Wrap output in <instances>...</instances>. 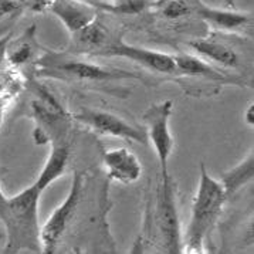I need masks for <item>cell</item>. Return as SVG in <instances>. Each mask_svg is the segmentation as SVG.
Here are the masks:
<instances>
[{
  "mask_svg": "<svg viewBox=\"0 0 254 254\" xmlns=\"http://www.w3.org/2000/svg\"><path fill=\"white\" fill-rule=\"evenodd\" d=\"M41 192L36 183L11 197L0 189V222L6 230L4 253H19L21 250L43 253L39 226Z\"/></svg>",
  "mask_w": 254,
  "mask_h": 254,
  "instance_id": "obj_1",
  "label": "cell"
},
{
  "mask_svg": "<svg viewBox=\"0 0 254 254\" xmlns=\"http://www.w3.org/2000/svg\"><path fill=\"white\" fill-rule=\"evenodd\" d=\"M226 200L227 196L224 193L222 183L212 178L202 163L200 178L193 197L190 222L188 226L185 244H182V252L185 253L203 252L204 242L222 213Z\"/></svg>",
  "mask_w": 254,
  "mask_h": 254,
  "instance_id": "obj_2",
  "label": "cell"
},
{
  "mask_svg": "<svg viewBox=\"0 0 254 254\" xmlns=\"http://www.w3.org/2000/svg\"><path fill=\"white\" fill-rule=\"evenodd\" d=\"M39 65L41 70L39 75L59 78L65 81L75 82H100V81H115L124 78H136L135 74L124 71L120 68H108L94 63L81 60H68L61 57L56 53L46 54Z\"/></svg>",
  "mask_w": 254,
  "mask_h": 254,
  "instance_id": "obj_3",
  "label": "cell"
},
{
  "mask_svg": "<svg viewBox=\"0 0 254 254\" xmlns=\"http://www.w3.org/2000/svg\"><path fill=\"white\" fill-rule=\"evenodd\" d=\"M173 112V102L166 100L155 102L143 112V124L148 142L151 141L153 151L159 161L161 181H168L171 176L168 172L169 159L173 152V135L171 131V117Z\"/></svg>",
  "mask_w": 254,
  "mask_h": 254,
  "instance_id": "obj_4",
  "label": "cell"
},
{
  "mask_svg": "<svg viewBox=\"0 0 254 254\" xmlns=\"http://www.w3.org/2000/svg\"><path fill=\"white\" fill-rule=\"evenodd\" d=\"M82 197V175L74 173L71 189L59 207L51 213L49 220L41 227L40 239L43 253H54L60 244V240L71 224Z\"/></svg>",
  "mask_w": 254,
  "mask_h": 254,
  "instance_id": "obj_5",
  "label": "cell"
},
{
  "mask_svg": "<svg viewBox=\"0 0 254 254\" xmlns=\"http://www.w3.org/2000/svg\"><path fill=\"white\" fill-rule=\"evenodd\" d=\"M155 220L162 239L163 247L168 250V253H181L182 233H181V223L178 216L172 178H169L168 181H161L158 190Z\"/></svg>",
  "mask_w": 254,
  "mask_h": 254,
  "instance_id": "obj_6",
  "label": "cell"
},
{
  "mask_svg": "<svg viewBox=\"0 0 254 254\" xmlns=\"http://www.w3.org/2000/svg\"><path fill=\"white\" fill-rule=\"evenodd\" d=\"M74 118L84 124L85 127H88L94 132L148 145L145 129L125 121L117 114L95 108H81L80 111L74 114Z\"/></svg>",
  "mask_w": 254,
  "mask_h": 254,
  "instance_id": "obj_7",
  "label": "cell"
},
{
  "mask_svg": "<svg viewBox=\"0 0 254 254\" xmlns=\"http://www.w3.org/2000/svg\"><path fill=\"white\" fill-rule=\"evenodd\" d=\"M100 57H122L127 60L139 64L143 68H148L151 71L161 72V74H173L176 72V65L173 56L161 53V51L149 50L131 46L128 43L120 39H114L107 49L98 54Z\"/></svg>",
  "mask_w": 254,
  "mask_h": 254,
  "instance_id": "obj_8",
  "label": "cell"
},
{
  "mask_svg": "<svg viewBox=\"0 0 254 254\" xmlns=\"http://www.w3.org/2000/svg\"><path fill=\"white\" fill-rule=\"evenodd\" d=\"M104 166L112 181L122 185L136 182L142 175L139 159L125 148H115L104 152Z\"/></svg>",
  "mask_w": 254,
  "mask_h": 254,
  "instance_id": "obj_9",
  "label": "cell"
},
{
  "mask_svg": "<svg viewBox=\"0 0 254 254\" xmlns=\"http://www.w3.org/2000/svg\"><path fill=\"white\" fill-rule=\"evenodd\" d=\"M49 7L71 34L97 19L91 4L80 0H53Z\"/></svg>",
  "mask_w": 254,
  "mask_h": 254,
  "instance_id": "obj_10",
  "label": "cell"
},
{
  "mask_svg": "<svg viewBox=\"0 0 254 254\" xmlns=\"http://www.w3.org/2000/svg\"><path fill=\"white\" fill-rule=\"evenodd\" d=\"M112 40L114 39L110 30L98 19H95L85 27H82L81 30L72 34L71 46L72 50L77 53L98 56L104 49L110 46Z\"/></svg>",
  "mask_w": 254,
  "mask_h": 254,
  "instance_id": "obj_11",
  "label": "cell"
},
{
  "mask_svg": "<svg viewBox=\"0 0 254 254\" xmlns=\"http://www.w3.org/2000/svg\"><path fill=\"white\" fill-rule=\"evenodd\" d=\"M188 44L196 53V56L202 57L203 60L213 61L226 68H236L239 65L237 53L223 43H219L216 40L194 39L189 41Z\"/></svg>",
  "mask_w": 254,
  "mask_h": 254,
  "instance_id": "obj_12",
  "label": "cell"
},
{
  "mask_svg": "<svg viewBox=\"0 0 254 254\" xmlns=\"http://www.w3.org/2000/svg\"><path fill=\"white\" fill-rule=\"evenodd\" d=\"M68 159H70L68 145L64 142H53L47 162L41 169L40 175L34 183L40 188L41 190L47 189L51 183L64 175L65 169H67Z\"/></svg>",
  "mask_w": 254,
  "mask_h": 254,
  "instance_id": "obj_13",
  "label": "cell"
},
{
  "mask_svg": "<svg viewBox=\"0 0 254 254\" xmlns=\"http://www.w3.org/2000/svg\"><path fill=\"white\" fill-rule=\"evenodd\" d=\"M196 13L203 19L204 21L210 23L212 26L220 29V30H239L244 26H247L252 17L247 13H237V11L217 10L200 4Z\"/></svg>",
  "mask_w": 254,
  "mask_h": 254,
  "instance_id": "obj_14",
  "label": "cell"
},
{
  "mask_svg": "<svg viewBox=\"0 0 254 254\" xmlns=\"http://www.w3.org/2000/svg\"><path fill=\"white\" fill-rule=\"evenodd\" d=\"M254 172V158L253 151L249 152V155L244 158L240 163H237L230 171L222 175V186L224 189V193L229 197H232L237 193L243 186L253 179Z\"/></svg>",
  "mask_w": 254,
  "mask_h": 254,
  "instance_id": "obj_15",
  "label": "cell"
},
{
  "mask_svg": "<svg viewBox=\"0 0 254 254\" xmlns=\"http://www.w3.org/2000/svg\"><path fill=\"white\" fill-rule=\"evenodd\" d=\"M176 72L189 75V77H206L207 80L219 81L223 78V74L217 70L212 68L206 60L200 59L199 56H190V54H179L173 56Z\"/></svg>",
  "mask_w": 254,
  "mask_h": 254,
  "instance_id": "obj_16",
  "label": "cell"
},
{
  "mask_svg": "<svg viewBox=\"0 0 254 254\" xmlns=\"http://www.w3.org/2000/svg\"><path fill=\"white\" fill-rule=\"evenodd\" d=\"M31 43H33V36L23 34L19 40L13 41L11 44H7L6 53H7L9 61L13 65H20V64H24L30 60L33 53H34Z\"/></svg>",
  "mask_w": 254,
  "mask_h": 254,
  "instance_id": "obj_17",
  "label": "cell"
},
{
  "mask_svg": "<svg viewBox=\"0 0 254 254\" xmlns=\"http://www.w3.org/2000/svg\"><path fill=\"white\" fill-rule=\"evenodd\" d=\"M156 6L163 17L169 19V20L182 19L193 11L192 10L193 6H190L189 3H186L183 0H161L159 3H156Z\"/></svg>",
  "mask_w": 254,
  "mask_h": 254,
  "instance_id": "obj_18",
  "label": "cell"
},
{
  "mask_svg": "<svg viewBox=\"0 0 254 254\" xmlns=\"http://www.w3.org/2000/svg\"><path fill=\"white\" fill-rule=\"evenodd\" d=\"M246 122H247V125H250V127H253L254 125V105L253 102L249 105V108H247V111H246Z\"/></svg>",
  "mask_w": 254,
  "mask_h": 254,
  "instance_id": "obj_19",
  "label": "cell"
},
{
  "mask_svg": "<svg viewBox=\"0 0 254 254\" xmlns=\"http://www.w3.org/2000/svg\"><path fill=\"white\" fill-rule=\"evenodd\" d=\"M9 39H10V37H4V39H0V59H1V57H3V54L6 53L7 44H9Z\"/></svg>",
  "mask_w": 254,
  "mask_h": 254,
  "instance_id": "obj_20",
  "label": "cell"
},
{
  "mask_svg": "<svg viewBox=\"0 0 254 254\" xmlns=\"http://www.w3.org/2000/svg\"><path fill=\"white\" fill-rule=\"evenodd\" d=\"M4 107H6V100L0 95V125L3 121V114H4Z\"/></svg>",
  "mask_w": 254,
  "mask_h": 254,
  "instance_id": "obj_21",
  "label": "cell"
},
{
  "mask_svg": "<svg viewBox=\"0 0 254 254\" xmlns=\"http://www.w3.org/2000/svg\"><path fill=\"white\" fill-rule=\"evenodd\" d=\"M183 1H186V3H189V4H190V6H196V9H197V7H199V6H200V4H202V3H200V0H183Z\"/></svg>",
  "mask_w": 254,
  "mask_h": 254,
  "instance_id": "obj_22",
  "label": "cell"
},
{
  "mask_svg": "<svg viewBox=\"0 0 254 254\" xmlns=\"http://www.w3.org/2000/svg\"><path fill=\"white\" fill-rule=\"evenodd\" d=\"M0 239H1V234H0Z\"/></svg>",
  "mask_w": 254,
  "mask_h": 254,
  "instance_id": "obj_23",
  "label": "cell"
},
{
  "mask_svg": "<svg viewBox=\"0 0 254 254\" xmlns=\"http://www.w3.org/2000/svg\"><path fill=\"white\" fill-rule=\"evenodd\" d=\"M0 13H1V11H0Z\"/></svg>",
  "mask_w": 254,
  "mask_h": 254,
  "instance_id": "obj_24",
  "label": "cell"
}]
</instances>
